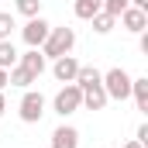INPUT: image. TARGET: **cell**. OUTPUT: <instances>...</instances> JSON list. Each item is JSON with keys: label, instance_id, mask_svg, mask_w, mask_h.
<instances>
[{"label": "cell", "instance_id": "1", "mask_svg": "<svg viewBox=\"0 0 148 148\" xmlns=\"http://www.w3.org/2000/svg\"><path fill=\"white\" fill-rule=\"evenodd\" d=\"M76 48V31L73 28H52L48 31V38H45V45H41V55L45 59H59V55H69Z\"/></svg>", "mask_w": 148, "mask_h": 148}, {"label": "cell", "instance_id": "2", "mask_svg": "<svg viewBox=\"0 0 148 148\" xmlns=\"http://www.w3.org/2000/svg\"><path fill=\"white\" fill-rule=\"evenodd\" d=\"M131 79L134 76H127L121 66H114V69H107L103 73V93H107V100H127L131 97Z\"/></svg>", "mask_w": 148, "mask_h": 148}, {"label": "cell", "instance_id": "3", "mask_svg": "<svg viewBox=\"0 0 148 148\" xmlns=\"http://www.w3.org/2000/svg\"><path fill=\"white\" fill-rule=\"evenodd\" d=\"M52 110L59 114V117H69V114L83 110V90H79L76 83H66V86L52 97Z\"/></svg>", "mask_w": 148, "mask_h": 148}, {"label": "cell", "instance_id": "4", "mask_svg": "<svg viewBox=\"0 0 148 148\" xmlns=\"http://www.w3.org/2000/svg\"><path fill=\"white\" fill-rule=\"evenodd\" d=\"M17 117H21L24 124H38V121L45 117V97H41L38 90H24L21 103H17Z\"/></svg>", "mask_w": 148, "mask_h": 148}, {"label": "cell", "instance_id": "5", "mask_svg": "<svg viewBox=\"0 0 148 148\" xmlns=\"http://www.w3.org/2000/svg\"><path fill=\"white\" fill-rule=\"evenodd\" d=\"M48 31H52V24L38 14V17H28V24L21 28V38H24V45H28V48H41V45H45V38H48Z\"/></svg>", "mask_w": 148, "mask_h": 148}, {"label": "cell", "instance_id": "6", "mask_svg": "<svg viewBox=\"0 0 148 148\" xmlns=\"http://www.w3.org/2000/svg\"><path fill=\"white\" fill-rule=\"evenodd\" d=\"M117 21H121V24H124V31H131V35L148 31V10H138V7H124Z\"/></svg>", "mask_w": 148, "mask_h": 148}, {"label": "cell", "instance_id": "7", "mask_svg": "<svg viewBox=\"0 0 148 148\" xmlns=\"http://www.w3.org/2000/svg\"><path fill=\"white\" fill-rule=\"evenodd\" d=\"M76 73H79V62H76V55H59V59H52V76L59 79V83H73Z\"/></svg>", "mask_w": 148, "mask_h": 148}, {"label": "cell", "instance_id": "8", "mask_svg": "<svg viewBox=\"0 0 148 148\" xmlns=\"http://www.w3.org/2000/svg\"><path fill=\"white\" fill-rule=\"evenodd\" d=\"M17 66H21V69H28V73L38 79V76L48 69V59L41 55V48H28L24 55H17Z\"/></svg>", "mask_w": 148, "mask_h": 148}, {"label": "cell", "instance_id": "9", "mask_svg": "<svg viewBox=\"0 0 148 148\" xmlns=\"http://www.w3.org/2000/svg\"><path fill=\"white\" fill-rule=\"evenodd\" d=\"M52 148H79V131L69 124H59L52 131Z\"/></svg>", "mask_w": 148, "mask_h": 148}, {"label": "cell", "instance_id": "10", "mask_svg": "<svg viewBox=\"0 0 148 148\" xmlns=\"http://www.w3.org/2000/svg\"><path fill=\"white\" fill-rule=\"evenodd\" d=\"M107 103H110V100H107V93H103V83L83 90V110H103Z\"/></svg>", "mask_w": 148, "mask_h": 148}, {"label": "cell", "instance_id": "11", "mask_svg": "<svg viewBox=\"0 0 148 148\" xmlns=\"http://www.w3.org/2000/svg\"><path fill=\"white\" fill-rule=\"evenodd\" d=\"M100 79H103V73L97 69V66H79V73H76V86L79 90H90V86H100Z\"/></svg>", "mask_w": 148, "mask_h": 148}, {"label": "cell", "instance_id": "12", "mask_svg": "<svg viewBox=\"0 0 148 148\" xmlns=\"http://www.w3.org/2000/svg\"><path fill=\"white\" fill-rule=\"evenodd\" d=\"M103 10V0H76L73 3V14L79 17V21H90L93 14H100Z\"/></svg>", "mask_w": 148, "mask_h": 148}, {"label": "cell", "instance_id": "13", "mask_svg": "<svg viewBox=\"0 0 148 148\" xmlns=\"http://www.w3.org/2000/svg\"><path fill=\"white\" fill-rule=\"evenodd\" d=\"M131 97H134L138 110H145V114H148V79H145V76L131 79Z\"/></svg>", "mask_w": 148, "mask_h": 148}, {"label": "cell", "instance_id": "14", "mask_svg": "<svg viewBox=\"0 0 148 148\" xmlns=\"http://www.w3.org/2000/svg\"><path fill=\"white\" fill-rule=\"evenodd\" d=\"M7 79H10V86H21V90H31V83H38L35 76L28 73V69H21V66H10L7 69Z\"/></svg>", "mask_w": 148, "mask_h": 148}, {"label": "cell", "instance_id": "15", "mask_svg": "<svg viewBox=\"0 0 148 148\" xmlns=\"http://www.w3.org/2000/svg\"><path fill=\"white\" fill-rule=\"evenodd\" d=\"M90 24H93V31H97V35H110L114 28H117V17H110L107 10H100V14H93V17H90Z\"/></svg>", "mask_w": 148, "mask_h": 148}, {"label": "cell", "instance_id": "16", "mask_svg": "<svg viewBox=\"0 0 148 148\" xmlns=\"http://www.w3.org/2000/svg\"><path fill=\"white\" fill-rule=\"evenodd\" d=\"M10 66H17V48L14 41H0V69H10Z\"/></svg>", "mask_w": 148, "mask_h": 148}, {"label": "cell", "instance_id": "17", "mask_svg": "<svg viewBox=\"0 0 148 148\" xmlns=\"http://www.w3.org/2000/svg\"><path fill=\"white\" fill-rule=\"evenodd\" d=\"M14 28H17V21H14V14H7V10H0V41H10V35H14Z\"/></svg>", "mask_w": 148, "mask_h": 148}, {"label": "cell", "instance_id": "18", "mask_svg": "<svg viewBox=\"0 0 148 148\" xmlns=\"http://www.w3.org/2000/svg\"><path fill=\"white\" fill-rule=\"evenodd\" d=\"M14 7H17V14H24V17H38V14H41V0H14Z\"/></svg>", "mask_w": 148, "mask_h": 148}, {"label": "cell", "instance_id": "19", "mask_svg": "<svg viewBox=\"0 0 148 148\" xmlns=\"http://www.w3.org/2000/svg\"><path fill=\"white\" fill-rule=\"evenodd\" d=\"M124 7H131V0H103V10H107L110 17H121Z\"/></svg>", "mask_w": 148, "mask_h": 148}, {"label": "cell", "instance_id": "20", "mask_svg": "<svg viewBox=\"0 0 148 148\" xmlns=\"http://www.w3.org/2000/svg\"><path fill=\"white\" fill-rule=\"evenodd\" d=\"M134 141H141V145H148V124H141V127H138V134H134Z\"/></svg>", "mask_w": 148, "mask_h": 148}, {"label": "cell", "instance_id": "21", "mask_svg": "<svg viewBox=\"0 0 148 148\" xmlns=\"http://www.w3.org/2000/svg\"><path fill=\"white\" fill-rule=\"evenodd\" d=\"M138 48L148 55V31H141V35H138Z\"/></svg>", "mask_w": 148, "mask_h": 148}, {"label": "cell", "instance_id": "22", "mask_svg": "<svg viewBox=\"0 0 148 148\" xmlns=\"http://www.w3.org/2000/svg\"><path fill=\"white\" fill-rule=\"evenodd\" d=\"M7 86H10V79H7V69H0V93H3Z\"/></svg>", "mask_w": 148, "mask_h": 148}, {"label": "cell", "instance_id": "23", "mask_svg": "<svg viewBox=\"0 0 148 148\" xmlns=\"http://www.w3.org/2000/svg\"><path fill=\"white\" fill-rule=\"evenodd\" d=\"M131 7H138V10H148V0H131Z\"/></svg>", "mask_w": 148, "mask_h": 148}, {"label": "cell", "instance_id": "24", "mask_svg": "<svg viewBox=\"0 0 148 148\" xmlns=\"http://www.w3.org/2000/svg\"><path fill=\"white\" fill-rule=\"evenodd\" d=\"M3 110H7V97L0 93V117H3Z\"/></svg>", "mask_w": 148, "mask_h": 148}, {"label": "cell", "instance_id": "25", "mask_svg": "<svg viewBox=\"0 0 148 148\" xmlns=\"http://www.w3.org/2000/svg\"><path fill=\"white\" fill-rule=\"evenodd\" d=\"M124 148H145V145H141V141H127Z\"/></svg>", "mask_w": 148, "mask_h": 148}]
</instances>
